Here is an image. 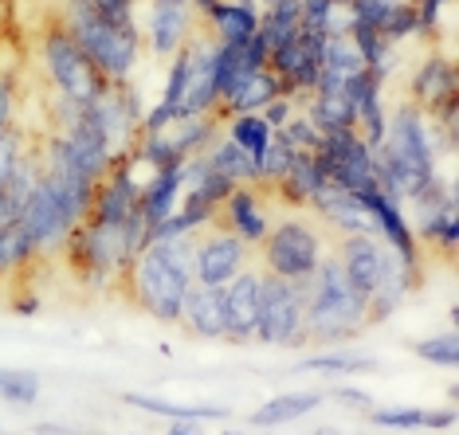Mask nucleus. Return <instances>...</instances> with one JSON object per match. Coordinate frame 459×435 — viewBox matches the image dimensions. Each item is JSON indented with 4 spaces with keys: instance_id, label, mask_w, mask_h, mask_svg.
I'll list each match as a JSON object with an SVG mask.
<instances>
[{
    "instance_id": "1",
    "label": "nucleus",
    "mask_w": 459,
    "mask_h": 435,
    "mask_svg": "<svg viewBox=\"0 0 459 435\" xmlns=\"http://www.w3.org/2000/svg\"><path fill=\"white\" fill-rule=\"evenodd\" d=\"M440 149H444V138L436 133L432 118H428L420 107H412V102H401V107L389 114L385 141L373 149V177H377V189L396 204H409L412 196L436 177V158H440Z\"/></svg>"
},
{
    "instance_id": "2",
    "label": "nucleus",
    "mask_w": 459,
    "mask_h": 435,
    "mask_svg": "<svg viewBox=\"0 0 459 435\" xmlns=\"http://www.w3.org/2000/svg\"><path fill=\"white\" fill-rule=\"evenodd\" d=\"M193 286V235L145 243L122 275L130 303L158 322H177Z\"/></svg>"
},
{
    "instance_id": "3",
    "label": "nucleus",
    "mask_w": 459,
    "mask_h": 435,
    "mask_svg": "<svg viewBox=\"0 0 459 435\" xmlns=\"http://www.w3.org/2000/svg\"><path fill=\"white\" fill-rule=\"evenodd\" d=\"M64 32L82 47L91 67L107 82H130L142 59V28H118L99 13L95 0H64L59 4V20Z\"/></svg>"
},
{
    "instance_id": "4",
    "label": "nucleus",
    "mask_w": 459,
    "mask_h": 435,
    "mask_svg": "<svg viewBox=\"0 0 459 435\" xmlns=\"http://www.w3.org/2000/svg\"><path fill=\"white\" fill-rule=\"evenodd\" d=\"M302 303H307V341H318V345L353 341L369 326V303L350 286L333 252L302 283Z\"/></svg>"
},
{
    "instance_id": "5",
    "label": "nucleus",
    "mask_w": 459,
    "mask_h": 435,
    "mask_svg": "<svg viewBox=\"0 0 459 435\" xmlns=\"http://www.w3.org/2000/svg\"><path fill=\"white\" fill-rule=\"evenodd\" d=\"M64 252H67L71 271L91 290H110L114 283H122L126 267L134 263V255H138L130 243L126 224L110 227V224H95V220H82L75 232L67 235Z\"/></svg>"
},
{
    "instance_id": "6",
    "label": "nucleus",
    "mask_w": 459,
    "mask_h": 435,
    "mask_svg": "<svg viewBox=\"0 0 459 435\" xmlns=\"http://www.w3.org/2000/svg\"><path fill=\"white\" fill-rule=\"evenodd\" d=\"M259 247H264L259 267L275 278H290V283H307V278L318 271L322 259L330 255L326 235L302 212H287V216H279V220H271V232L264 235Z\"/></svg>"
},
{
    "instance_id": "7",
    "label": "nucleus",
    "mask_w": 459,
    "mask_h": 435,
    "mask_svg": "<svg viewBox=\"0 0 459 435\" xmlns=\"http://www.w3.org/2000/svg\"><path fill=\"white\" fill-rule=\"evenodd\" d=\"M39 64H44V75L51 87L64 98L75 102V107H91V102L110 87V82L91 67L82 47L59 24H48L44 32H39Z\"/></svg>"
},
{
    "instance_id": "8",
    "label": "nucleus",
    "mask_w": 459,
    "mask_h": 435,
    "mask_svg": "<svg viewBox=\"0 0 459 435\" xmlns=\"http://www.w3.org/2000/svg\"><path fill=\"white\" fill-rule=\"evenodd\" d=\"M255 341L259 345H279V349L307 345V303H302V283L275 278V275L264 271Z\"/></svg>"
},
{
    "instance_id": "9",
    "label": "nucleus",
    "mask_w": 459,
    "mask_h": 435,
    "mask_svg": "<svg viewBox=\"0 0 459 435\" xmlns=\"http://www.w3.org/2000/svg\"><path fill=\"white\" fill-rule=\"evenodd\" d=\"M79 224H82V216L71 209L56 189H51V181L39 177V184L32 189V196H28V204H24V212H20L16 227L32 240L36 255H51V252H64L67 235L75 232Z\"/></svg>"
},
{
    "instance_id": "10",
    "label": "nucleus",
    "mask_w": 459,
    "mask_h": 435,
    "mask_svg": "<svg viewBox=\"0 0 459 435\" xmlns=\"http://www.w3.org/2000/svg\"><path fill=\"white\" fill-rule=\"evenodd\" d=\"M252 267V247L239 235H232L224 224H208L193 235V283L201 286H224Z\"/></svg>"
},
{
    "instance_id": "11",
    "label": "nucleus",
    "mask_w": 459,
    "mask_h": 435,
    "mask_svg": "<svg viewBox=\"0 0 459 435\" xmlns=\"http://www.w3.org/2000/svg\"><path fill=\"white\" fill-rule=\"evenodd\" d=\"M315 161H318L322 177L333 181L346 192H361V189L377 184V177H373V149L358 138V130L326 133L322 145L315 149Z\"/></svg>"
},
{
    "instance_id": "12",
    "label": "nucleus",
    "mask_w": 459,
    "mask_h": 435,
    "mask_svg": "<svg viewBox=\"0 0 459 435\" xmlns=\"http://www.w3.org/2000/svg\"><path fill=\"white\" fill-rule=\"evenodd\" d=\"M196 28H201V16H196L193 0H150L142 44H150L158 59H173Z\"/></svg>"
},
{
    "instance_id": "13",
    "label": "nucleus",
    "mask_w": 459,
    "mask_h": 435,
    "mask_svg": "<svg viewBox=\"0 0 459 435\" xmlns=\"http://www.w3.org/2000/svg\"><path fill=\"white\" fill-rule=\"evenodd\" d=\"M358 200H361V209L369 212L373 232H377L381 240L389 243L393 252L404 259V263L424 267L420 240H416V232H412V220H409V216H404V204L389 200V196H385V192L377 189V184H373V189H361V192H358Z\"/></svg>"
},
{
    "instance_id": "14",
    "label": "nucleus",
    "mask_w": 459,
    "mask_h": 435,
    "mask_svg": "<svg viewBox=\"0 0 459 435\" xmlns=\"http://www.w3.org/2000/svg\"><path fill=\"white\" fill-rule=\"evenodd\" d=\"M271 196L264 192V184H236L228 192V200L216 209V224H224L232 235H239L247 247H259L264 235L271 232Z\"/></svg>"
},
{
    "instance_id": "15",
    "label": "nucleus",
    "mask_w": 459,
    "mask_h": 435,
    "mask_svg": "<svg viewBox=\"0 0 459 435\" xmlns=\"http://www.w3.org/2000/svg\"><path fill=\"white\" fill-rule=\"evenodd\" d=\"M259 286H264V267H244L232 283H224V341L247 345L255 341V318H259Z\"/></svg>"
},
{
    "instance_id": "16",
    "label": "nucleus",
    "mask_w": 459,
    "mask_h": 435,
    "mask_svg": "<svg viewBox=\"0 0 459 435\" xmlns=\"http://www.w3.org/2000/svg\"><path fill=\"white\" fill-rule=\"evenodd\" d=\"M389 252L393 247L385 243L381 235H342L338 247H333V255H338L350 286L358 290L361 298H369L373 290H377L385 263H389Z\"/></svg>"
},
{
    "instance_id": "17",
    "label": "nucleus",
    "mask_w": 459,
    "mask_h": 435,
    "mask_svg": "<svg viewBox=\"0 0 459 435\" xmlns=\"http://www.w3.org/2000/svg\"><path fill=\"white\" fill-rule=\"evenodd\" d=\"M310 212L318 216L322 224L330 227L333 235H377L373 232V220H369V212L361 209V200H358V192H346V189H338L333 181H326L322 189L310 196V204H307Z\"/></svg>"
},
{
    "instance_id": "18",
    "label": "nucleus",
    "mask_w": 459,
    "mask_h": 435,
    "mask_svg": "<svg viewBox=\"0 0 459 435\" xmlns=\"http://www.w3.org/2000/svg\"><path fill=\"white\" fill-rule=\"evenodd\" d=\"M455 95H459V71H455L452 59L436 55V51L428 59H420V67H416L412 79H409V102L412 107L432 114L440 102L455 98Z\"/></svg>"
},
{
    "instance_id": "19",
    "label": "nucleus",
    "mask_w": 459,
    "mask_h": 435,
    "mask_svg": "<svg viewBox=\"0 0 459 435\" xmlns=\"http://www.w3.org/2000/svg\"><path fill=\"white\" fill-rule=\"evenodd\" d=\"M420 278H424V267H412V263H404L396 252H389V263H385V275H381L377 290L365 298V303H369V322H385V318H393L396 310H401L404 298L420 286Z\"/></svg>"
},
{
    "instance_id": "20",
    "label": "nucleus",
    "mask_w": 459,
    "mask_h": 435,
    "mask_svg": "<svg viewBox=\"0 0 459 435\" xmlns=\"http://www.w3.org/2000/svg\"><path fill=\"white\" fill-rule=\"evenodd\" d=\"M177 322L201 341H224V290L193 283L189 294H185V306H181V318H177Z\"/></svg>"
},
{
    "instance_id": "21",
    "label": "nucleus",
    "mask_w": 459,
    "mask_h": 435,
    "mask_svg": "<svg viewBox=\"0 0 459 435\" xmlns=\"http://www.w3.org/2000/svg\"><path fill=\"white\" fill-rule=\"evenodd\" d=\"M259 20H264L259 0H221L201 24L216 44H247L259 32Z\"/></svg>"
},
{
    "instance_id": "22",
    "label": "nucleus",
    "mask_w": 459,
    "mask_h": 435,
    "mask_svg": "<svg viewBox=\"0 0 459 435\" xmlns=\"http://www.w3.org/2000/svg\"><path fill=\"white\" fill-rule=\"evenodd\" d=\"M181 192H185V173L181 165H169V169H158L150 173V181H142V200H138V212L145 227H158L161 220H169L181 204ZM150 240V235H145Z\"/></svg>"
},
{
    "instance_id": "23",
    "label": "nucleus",
    "mask_w": 459,
    "mask_h": 435,
    "mask_svg": "<svg viewBox=\"0 0 459 435\" xmlns=\"http://www.w3.org/2000/svg\"><path fill=\"white\" fill-rule=\"evenodd\" d=\"M322 184H326V177H322L315 153H295L287 165V173L275 181V189H271V196H275L279 204H287V209L302 212L310 204V196H315Z\"/></svg>"
},
{
    "instance_id": "24",
    "label": "nucleus",
    "mask_w": 459,
    "mask_h": 435,
    "mask_svg": "<svg viewBox=\"0 0 459 435\" xmlns=\"http://www.w3.org/2000/svg\"><path fill=\"white\" fill-rule=\"evenodd\" d=\"M283 90H279V79L271 75V71H252V75H239L232 82V90L224 95L221 110H216V118H232V114H259L267 107V102H275Z\"/></svg>"
},
{
    "instance_id": "25",
    "label": "nucleus",
    "mask_w": 459,
    "mask_h": 435,
    "mask_svg": "<svg viewBox=\"0 0 459 435\" xmlns=\"http://www.w3.org/2000/svg\"><path fill=\"white\" fill-rule=\"evenodd\" d=\"M322 404V392L307 388V392H279V397H271L267 404H259V408L247 416L252 428H287V423H295L302 416H310Z\"/></svg>"
},
{
    "instance_id": "26",
    "label": "nucleus",
    "mask_w": 459,
    "mask_h": 435,
    "mask_svg": "<svg viewBox=\"0 0 459 435\" xmlns=\"http://www.w3.org/2000/svg\"><path fill=\"white\" fill-rule=\"evenodd\" d=\"M130 404V408H142L145 416H161V420H201V423H221L232 416V408H224V404H169V400H158V397H145V392H126L122 397Z\"/></svg>"
},
{
    "instance_id": "27",
    "label": "nucleus",
    "mask_w": 459,
    "mask_h": 435,
    "mask_svg": "<svg viewBox=\"0 0 459 435\" xmlns=\"http://www.w3.org/2000/svg\"><path fill=\"white\" fill-rule=\"evenodd\" d=\"M307 118L315 122V130L322 138L338 130H353V102L346 90H315L307 98Z\"/></svg>"
},
{
    "instance_id": "28",
    "label": "nucleus",
    "mask_w": 459,
    "mask_h": 435,
    "mask_svg": "<svg viewBox=\"0 0 459 435\" xmlns=\"http://www.w3.org/2000/svg\"><path fill=\"white\" fill-rule=\"evenodd\" d=\"M221 130H224V122L216 118V114H193V118H177L165 133L173 138L181 158H196V153L212 149V141L221 138Z\"/></svg>"
},
{
    "instance_id": "29",
    "label": "nucleus",
    "mask_w": 459,
    "mask_h": 435,
    "mask_svg": "<svg viewBox=\"0 0 459 435\" xmlns=\"http://www.w3.org/2000/svg\"><path fill=\"white\" fill-rule=\"evenodd\" d=\"M204 158H208V169L221 173L224 181H232V184H259L255 161L247 158V153L239 149L236 141L216 138V141H212V149H204Z\"/></svg>"
},
{
    "instance_id": "30",
    "label": "nucleus",
    "mask_w": 459,
    "mask_h": 435,
    "mask_svg": "<svg viewBox=\"0 0 459 435\" xmlns=\"http://www.w3.org/2000/svg\"><path fill=\"white\" fill-rule=\"evenodd\" d=\"M412 232H416V240L428 243V247H436L444 259H452L459 252V216H455V209H440V212L416 216Z\"/></svg>"
},
{
    "instance_id": "31",
    "label": "nucleus",
    "mask_w": 459,
    "mask_h": 435,
    "mask_svg": "<svg viewBox=\"0 0 459 435\" xmlns=\"http://www.w3.org/2000/svg\"><path fill=\"white\" fill-rule=\"evenodd\" d=\"M302 372H326V377H358V372L377 369L369 354H353V349H326V354H310L299 361Z\"/></svg>"
},
{
    "instance_id": "32",
    "label": "nucleus",
    "mask_w": 459,
    "mask_h": 435,
    "mask_svg": "<svg viewBox=\"0 0 459 435\" xmlns=\"http://www.w3.org/2000/svg\"><path fill=\"white\" fill-rule=\"evenodd\" d=\"M271 133H275V130L264 122V114H232V118H224V138L236 141L252 161L267 149Z\"/></svg>"
},
{
    "instance_id": "33",
    "label": "nucleus",
    "mask_w": 459,
    "mask_h": 435,
    "mask_svg": "<svg viewBox=\"0 0 459 435\" xmlns=\"http://www.w3.org/2000/svg\"><path fill=\"white\" fill-rule=\"evenodd\" d=\"M39 388H44L39 372H32V369H0V400L13 404V408H32V404L39 400Z\"/></svg>"
},
{
    "instance_id": "34",
    "label": "nucleus",
    "mask_w": 459,
    "mask_h": 435,
    "mask_svg": "<svg viewBox=\"0 0 459 435\" xmlns=\"http://www.w3.org/2000/svg\"><path fill=\"white\" fill-rule=\"evenodd\" d=\"M290 158H295V149L283 141V133H271V141H267V149L255 158V173H259V184H275L279 177L287 173V165Z\"/></svg>"
},
{
    "instance_id": "35",
    "label": "nucleus",
    "mask_w": 459,
    "mask_h": 435,
    "mask_svg": "<svg viewBox=\"0 0 459 435\" xmlns=\"http://www.w3.org/2000/svg\"><path fill=\"white\" fill-rule=\"evenodd\" d=\"M416 357L428 361V365H440V369H455L459 365V337L455 329L452 334H436V337H424L416 341Z\"/></svg>"
},
{
    "instance_id": "36",
    "label": "nucleus",
    "mask_w": 459,
    "mask_h": 435,
    "mask_svg": "<svg viewBox=\"0 0 459 435\" xmlns=\"http://www.w3.org/2000/svg\"><path fill=\"white\" fill-rule=\"evenodd\" d=\"M412 209H416V216H428V212H440V209H455V184L452 181H444L440 173H436L432 181L424 184L420 192L412 196Z\"/></svg>"
},
{
    "instance_id": "37",
    "label": "nucleus",
    "mask_w": 459,
    "mask_h": 435,
    "mask_svg": "<svg viewBox=\"0 0 459 435\" xmlns=\"http://www.w3.org/2000/svg\"><path fill=\"white\" fill-rule=\"evenodd\" d=\"M275 133H283V141H287L295 153H315L318 145H322V133L315 130V122L307 118V110H295V114L287 118V126L275 130Z\"/></svg>"
},
{
    "instance_id": "38",
    "label": "nucleus",
    "mask_w": 459,
    "mask_h": 435,
    "mask_svg": "<svg viewBox=\"0 0 459 435\" xmlns=\"http://www.w3.org/2000/svg\"><path fill=\"white\" fill-rule=\"evenodd\" d=\"M369 423L373 428H385V431H420L424 408H373Z\"/></svg>"
},
{
    "instance_id": "39",
    "label": "nucleus",
    "mask_w": 459,
    "mask_h": 435,
    "mask_svg": "<svg viewBox=\"0 0 459 435\" xmlns=\"http://www.w3.org/2000/svg\"><path fill=\"white\" fill-rule=\"evenodd\" d=\"M381 36L389 39V44H404V39H412L416 36V8L412 4H393L389 8V16H385V24H381Z\"/></svg>"
},
{
    "instance_id": "40",
    "label": "nucleus",
    "mask_w": 459,
    "mask_h": 435,
    "mask_svg": "<svg viewBox=\"0 0 459 435\" xmlns=\"http://www.w3.org/2000/svg\"><path fill=\"white\" fill-rule=\"evenodd\" d=\"M330 8H333V0H299V16H302V28H310V32H322V36H326V20H330Z\"/></svg>"
},
{
    "instance_id": "41",
    "label": "nucleus",
    "mask_w": 459,
    "mask_h": 435,
    "mask_svg": "<svg viewBox=\"0 0 459 435\" xmlns=\"http://www.w3.org/2000/svg\"><path fill=\"white\" fill-rule=\"evenodd\" d=\"M13 110H16V75L0 71V130L13 126Z\"/></svg>"
},
{
    "instance_id": "42",
    "label": "nucleus",
    "mask_w": 459,
    "mask_h": 435,
    "mask_svg": "<svg viewBox=\"0 0 459 435\" xmlns=\"http://www.w3.org/2000/svg\"><path fill=\"white\" fill-rule=\"evenodd\" d=\"M267 64H271V47L264 44V36H252L244 44V75H252V71H267Z\"/></svg>"
},
{
    "instance_id": "43",
    "label": "nucleus",
    "mask_w": 459,
    "mask_h": 435,
    "mask_svg": "<svg viewBox=\"0 0 459 435\" xmlns=\"http://www.w3.org/2000/svg\"><path fill=\"white\" fill-rule=\"evenodd\" d=\"M295 110H299V102H295V98L279 95L275 102H267V107L259 110V114H264V122H267L271 130H283V126H287V118H290V114H295Z\"/></svg>"
},
{
    "instance_id": "44",
    "label": "nucleus",
    "mask_w": 459,
    "mask_h": 435,
    "mask_svg": "<svg viewBox=\"0 0 459 435\" xmlns=\"http://www.w3.org/2000/svg\"><path fill=\"white\" fill-rule=\"evenodd\" d=\"M333 400H342V404H350V408H358V412H369L373 408V397L365 388H353V385H338L333 388Z\"/></svg>"
},
{
    "instance_id": "45",
    "label": "nucleus",
    "mask_w": 459,
    "mask_h": 435,
    "mask_svg": "<svg viewBox=\"0 0 459 435\" xmlns=\"http://www.w3.org/2000/svg\"><path fill=\"white\" fill-rule=\"evenodd\" d=\"M447 428H455V408H436V412L424 408V428L420 431H447Z\"/></svg>"
},
{
    "instance_id": "46",
    "label": "nucleus",
    "mask_w": 459,
    "mask_h": 435,
    "mask_svg": "<svg viewBox=\"0 0 459 435\" xmlns=\"http://www.w3.org/2000/svg\"><path fill=\"white\" fill-rule=\"evenodd\" d=\"M165 435H208V431H204V423H201V420H173Z\"/></svg>"
},
{
    "instance_id": "47",
    "label": "nucleus",
    "mask_w": 459,
    "mask_h": 435,
    "mask_svg": "<svg viewBox=\"0 0 459 435\" xmlns=\"http://www.w3.org/2000/svg\"><path fill=\"white\" fill-rule=\"evenodd\" d=\"M13 310H16V314H24V318H32L36 310H39V298L36 294H24V298H16V303H13Z\"/></svg>"
},
{
    "instance_id": "48",
    "label": "nucleus",
    "mask_w": 459,
    "mask_h": 435,
    "mask_svg": "<svg viewBox=\"0 0 459 435\" xmlns=\"http://www.w3.org/2000/svg\"><path fill=\"white\" fill-rule=\"evenodd\" d=\"M216 4H221V0H193V8H196V16H201V20H204L208 13H212Z\"/></svg>"
},
{
    "instance_id": "49",
    "label": "nucleus",
    "mask_w": 459,
    "mask_h": 435,
    "mask_svg": "<svg viewBox=\"0 0 459 435\" xmlns=\"http://www.w3.org/2000/svg\"><path fill=\"white\" fill-rule=\"evenodd\" d=\"M310 435H346V431H342V428H315Z\"/></svg>"
},
{
    "instance_id": "50",
    "label": "nucleus",
    "mask_w": 459,
    "mask_h": 435,
    "mask_svg": "<svg viewBox=\"0 0 459 435\" xmlns=\"http://www.w3.org/2000/svg\"><path fill=\"white\" fill-rule=\"evenodd\" d=\"M221 435H252V431H232V428H228V431H221Z\"/></svg>"
},
{
    "instance_id": "51",
    "label": "nucleus",
    "mask_w": 459,
    "mask_h": 435,
    "mask_svg": "<svg viewBox=\"0 0 459 435\" xmlns=\"http://www.w3.org/2000/svg\"><path fill=\"white\" fill-rule=\"evenodd\" d=\"M333 4H350V0H333Z\"/></svg>"
},
{
    "instance_id": "52",
    "label": "nucleus",
    "mask_w": 459,
    "mask_h": 435,
    "mask_svg": "<svg viewBox=\"0 0 459 435\" xmlns=\"http://www.w3.org/2000/svg\"><path fill=\"white\" fill-rule=\"evenodd\" d=\"M444 4H452V0H444Z\"/></svg>"
},
{
    "instance_id": "53",
    "label": "nucleus",
    "mask_w": 459,
    "mask_h": 435,
    "mask_svg": "<svg viewBox=\"0 0 459 435\" xmlns=\"http://www.w3.org/2000/svg\"><path fill=\"white\" fill-rule=\"evenodd\" d=\"M0 278H4V271H0Z\"/></svg>"
},
{
    "instance_id": "54",
    "label": "nucleus",
    "mask_w": 459,
    "mask_h": 435,
    "mask_svg": "<svg viewBox=\"0 0 459 435\" xmlns=\"http://www.w3.org/2000/svg\"><path fill=\"white\" fill-rule=\"evenodd\" d=\"M0 435H8V431H0Z\"/></svg>"
}]
</instances>
